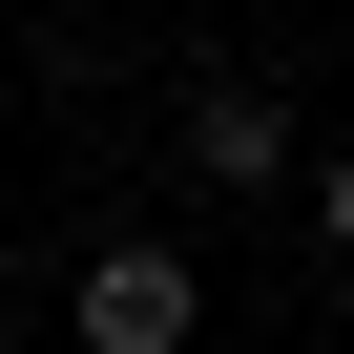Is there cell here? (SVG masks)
<instances>
[{"label": "cell", "mask_w": 354, "mask_h": 354, "mask_svg": "<svg viewBox=\"0 0 354 354\" xmlns=\"http://www.w3.org/2000/svg\"><path fill=\"white\" fill-rule=\"evenodd\" d=\"M63 333H84V354H188V333H209V271L167 250V230H104L84 292H63Z\"/></svg>", "instance_id": "6da1fadb"}, {"label": "cell", "mask_w": 354, "mask_h": 354, "mask_svg": "<svg viewBox=\"0 0 354 354\" xmlns=\"http://www.w3.org/2000/svg\"><path fill=\"white\" fill-rule=\"evenodd\" d=\"M167 167H188L209 209H271L313 146H292V104H271V84H188V146H167Z\"/></svg>", "instance_id": "7a4b0ae2"}, {"label": "cell", "mask_w": 354, "mask_h": 354, "mask_svg": "<svg viewBox=\"0 0 354 354\" xmlns=\"http://www.w3.org/2000/svg\"><path fill=\"white\" fill-rule=\"evenodd\" d=\"M333 354H354V333H333Z\"/></svg>", "instance_id": "277c9868"}, {"label": "cell", "mask_w": 354, "mask_h": 354, "mask_svg": "<svg viewBox=\"0 0 354 354\" xmlns=\"http://www.w3.org/2000/svg\"><path fill=\"white\" fill-rule=\"evenodd\" d=\"M292 188H313V230L354 250V146H313V167H292Z\"/></svg>", "instance_id": "3957f363"}]
</instances>
